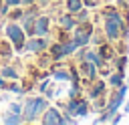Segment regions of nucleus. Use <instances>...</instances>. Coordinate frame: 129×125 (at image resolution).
I'll use <instances>...</instances> for the list:
<instances>
[{"label":"nucleus","mask_w":129,"mask_h":125,"mask_svg":"<svg viewBox=\"0 0 129 125\" xmlns=\"http://www.w3.org/2000/svg\"><path fill=\"white\" fill-rule=\"evenodd\" d=\"M48 105H50V99H46L42 93L22 99V121L24 123H36Z\"/></svg>","instance_id":"obj_1"},{"label":"nucleus","mask_w":129,"mask_h":125,"mask_svg":"<svg viewBox=\"0 0 129 125\" xmlns=\"http://www.w3.org/2000/svg\"><path fill=\"white\" fill-rule=\"evenodd\" d=\"M4 36L12 42L14 46V54H22L24 52V42H26V32L24 28L20 26V22H14V20H8V24L4 26Z\"/></svg>","instance_id":"obj_2"},{"label":"nucleus","mask_w":129,"mask_h":125,"mask_svg":"<svg viewBox=\"0 0 129 125\" xmlns=\"http://www.w3.org/2000/svg\"><path fill=\"white\" fill-rule=\"evenodd\" d=\"M95 28H97V24L91 18L89 20H83V22H77V26L71 32V36L77 42V46H91V36L95 32Z\"/></svg>","instance_id":"obj_3"},{"label":"nucleus","mask_w":129,"mask_h":125,"mask_svg":"<svg viewBox=\"0 0 129 125\" xmlns=\"http://www.w3.org/2000/svg\"><path fill=\"white\" fill-rule=\"evenodd\" d=\"M77 67H79V73H81V83H83V87H87L89 83H93L97 77H99V69H97V65L95 62H91V60H77Z\"/></svg>","instance_id":"obj_4"},{"label":"nucleus","mask_w":129,"mask_h":125,"mask_svg":"<svg viewBox=\"0 0 129 125\" xmlns=\"http://www.w3.org/2000/svg\"><path fill=\"white\" fill-rule=\"evenodd\" d=\"M107 93H109V85H107V79H103V77H97L93 83H89L85 87V97L89 101H93L97 97H103Z\"/></svg>","instance_id":"obj_5"},{"label":"nucleus","mask_w":129,"mask_h":125,"mask_svg":"<svg viewBox=\"0 0 129 125\" xmlns=\"http://www.w3.org/2000/svg\"><path fill=\"white\" fill-rule=\"evenodd\" d=\"M50 44V38L48 36H28L26 42H24V52H30V54H40L48 48Z\"/></svg>","instance_id":"obj_6"},{"label":"nucleus","mask_w":129,"mask_h":125,"mask_svg":"<svg viewBox=\"0 0 129 125\" xmlns=\"http://www.w3.org/2000/svg\"><path fill=\"white\" fill-rule=\"evenodd\" d=\"M50 26H52L50 16L38 12V16L34 20V36H50Z\"/></svg>","instance_id":"obj_7"},{"label":"nucleus","mask_w":129,"mask_h":125,"mask_svg":"<svg viewBox=\"0 0 129 125\" xmlns=\"http://www.w3.org/2000/svg\"><path fill=\"white\" fill-rule=\"evenodd\" d=\"M60 115H62V111L56 107V105H48L46 109H44V113L40 115V123L42 125H60Z\"/></svg>","instance_id":"obj_8"},{"label":"nucleus","mask_w":129,"mask_h":125,"mask_svg":"<svg viewBox=\"0 0 129 125\" xmlns=\"http://www.w3.org/2000/svg\"><path fill=\"white\" fill-rule=\"evenodd\" d=\"M95 50H97V52H99V56H101L103 60H107V62H111V60L117 56L115 42H111V40H105V42H101L99 46H95Z\"/></svg>","instance_id":"obj_9"},{"label":"nucleus","mask_w":129,"mask_h":125,"mask_svg":"<svg viewBox=\"0 0 129 125\" xmlns=\"http://www.w3.org/2000/svg\"><path fill=\"white\" fill-rule=\"evenodd\" d=\"M89 113H91V101H89L85 95H81V97H79V103H77V109H75V113H73V117L85 119Z\"/></svg>","instance_id":"obj_10"},{"label":"nucleus","mask_w":129,"mask_h":125,"mask_svg":"<svg viewBox=\"0 0 129 125\" xmlns=\"http://www.w3.org/2000/svg\"><path fill=\"white\" fill-rule=\"evenodd\" d=\"M56 22H58L60 28H64V30H69V32H73V28L77 26V18H75V14H71V12H67V10L56 18Z\"/></svg>","instance_id":"obj_11"},{"label":"nucleus","mask_w":129,"mask_h":125,"mask_svg":"<svg viewBox=\"0 0 129 125\" xmlns=\"http://www.w3.org/2000/svg\"><path fill=\"white\" fill-rule=\"evenodd\" d=\"M46 52H48V56H50L52 60H64V58H67V56H64V50H62V42H58V40L50 42L48 48H46Z\"/></svg>","instance_id":"obj_12"},{"label":"nucleus","mask_w":129,"mask_h":125,"mask_svg":"<svg viewBox=\"0 0 129 125\" xmlns=\"http://www.w3.org/2000/svg\"><path fill=\"white\" fill-rule=\"evenodd\" d=\"M14 56V46H12V42L4 36V38H0V58L2 60H10Z\"/></svg>","instance_id":"obj_13"},{"label":"nucleus","mask_w":129,"mask_h":125,"mask_svg":"<svg viewBox=\"0 0 129 125\" xmlns=\"http://www.w3.org/2000/svg\"><path fill=\"white\" fill-rule=\"evenodd\" d=\"M0 75H2L4 79H8V81L20 79V73H18V69H16L14 65H10V62H6V65H2V67H0Z\"/></svg>","instance_id":"obj_14"},{"label":"nucleus","mask_w":129,"mask_h":125,"mask_svg":"<svg viewBox=\"0 0 129 125\" xmlns=\"http://www.w3.org/2000/svg\"><path fill=\"white\" fill-rule=\"evenodd\" d=\"M125 83V73H119V71H113L109 77H107V85L109 89H117Z\"/></svg>","instance_id":"obj_15"},{"label":"nucleus","mask_w":129,"mask_h":125,"mask_svg":"<svg viewBox=\"0 0 129 125\" xmlns=\"http://www.w3.org/2000/svg\"><path fill=\"white\" fill-rule=\"evenodd\" d=\"M127 62H129V56H127V54H117V56L111 60L113 69L119 71V73H125V71H127Z\"/></svg>","instance_id":"obj_16"},{"label":"nucleus","mask_w":129,"mask_h":125,"mask_svg":"<svg viewBox=\"0 0 129 125\" xmlns=\"http://www.w3.org/2000/svg\"><path fill=\"white\" fill-rule=\"evenodd\" d=\"M2 123H4V125H20V123H24V121H22V115H20V113L6 111L4 117H2Z\"/></svg>","instance_id":"obj_17"},{"label":"nucleus","mask_w":129,"mask_h":125,"mask_svg":"<svg viewBox=\"0 0 129 125\" xmlns=\"http://www.w3.org/2000/svg\"><path fill=\"white\" fill-rule=\"evenodd\" d=\"M6 91H8V93H14V95H18V97H24V95H26V91H24V87L18 83V79H14V81H8V85H6Z\"/></svg>","instance_id":"obj_18"},{"label":"nucleus","mask_w":129,"mask_h":125,"mask_svg":"<svg viewBox=\"0 0 129 125\" xmlns=\"http://www.w3.org/2000/svg\"><path fill=\"white\" fill-rule=\"evenodd\" d=\"M62 4H64V10L71 14H77L83 8V0H62Z\"/></svg>","instance_id":"obj_19"},{"label":"nucleus","mask_w":129,"mask_h":125,"mask_svg":"<svg viewBox=\"0 0 129 125\" xmlns=\"http://www.w3.org/2000/svg\"><path fill=\"white\" fill-rule=\"evenodd\" d=\"M105 105H107V95H103V97H97V99H93V101H91V111H95V113H101V111L105 109Z\"/></svg>","instance_id":"obj_20"},{"label":"nucleus","mask_w":129,"mask_h":125,"mask_svg":"<svg viewBox=\"0 0 129 125\" xmlns=\"http://www.w3.org/2000/svg\"><path fill=\"white\" fill-rule=\"evenodd\" d=\"M77 48H79V46H77V42H75L73 38L67 40V42H62V50H64V56H67V58H73V54L77 52Z\"/></svg>","instance_id":"obj_21"},{"label":"nucleus","mask_w":129,"mask_h":125,"mask_svg":"<svg viewBox=\"0 0 129 125\" xmlns=\"http://www.w3.org/2000/svg\"><path fill=\"white\" fill-rule=\"evenodd\" d=\"M22 14H24V6H14V8H10V12L6 14V18H8V20L18 22V20L22 18Z\"/></svg>","instance_id":"obj_22"},{"label":"nucleus","mask_w":129,"mask_h":125,"mask_svg":"<svg viewBox=\"0 0 129 125\" xmlns=\"http://www.w3.org/2000/svg\"><path fill=\"white\" fill-rule=\"evenodd\" d=\"M83 93H85V87H83V83H71L67 97H79V95H83Z\"/></svg>","instance_id":"obj_23"},{"label":"nucleus","mask_w":129,"mask_h":125,"mask_svg":"<svg viewBox=\"0 0 129 125\" xmlns=\"http://www.w3.org/2000/svg\"><path fill=\"white\" fill-rule=\"evenodd\" d=\"M105 40H107V36H105V32H103V28H101V30L95 28V32H93V36H91V44H93V46H99V44L105 42Z\"/></svg>","instance_id":"obj_24"},{"label":"nucleus","mask_w":129,"mask_h":125,"mask_svg":"<svg viewBox=\"0 0 129 125\" xmlns=\"http://www.w3.org/2000/svg\"><path fill=\"white\" fill-rule=\"evenodd\" d=\"M115 4H117V8H119L121 16H123V18L129 22V0H117Z\"/></svg>","instance_id":"obj_25"},{"label":"nucleus","mask_w":129,"mask_h":125,"mask_svg":"<svg viewBox=\"0 0 129 125\" xmlns=\"http://www.w3.org/2000/svg\"><path fill=\"white\" fill-rule=\"evenodd\" d=\"M69 73H71V83H81V73H79V67H77V62L73 65H69Z\"/></svg>","instance_id":"obj_26"},{"label":"nucleus","mask_w":129,"mask_h":125,"mask_svg":"<svg viewBox=\"0 0 129 125\" xmlns=\"http://www.w3.org/2000/svg\"><path fill=\"white\" fill-rule=\"evenodd\" d=\"M75 18H77V22L89 20V18H91V8H85V6H83V8H81V10H79V12L75 14Z\"/></svg>","instance_id":"obj_27"},{"label":"nucleus","mask_w":129,"mask_h":125,"mask_svg":"<svg viewBox=\"0 0 129 125\" xmlns=\"http://www.w3.org/2000/svg\"><path fill=\"white\" fill-rule=\"evenodd\" d=\"M71 38H73V36H71V32L58 26V32H56V40H58V42H67V40H71Z\"/></svg>","instance_id":"obj_28"},{"label":"nucleus","mask_w":129,"mask_h":125,"mask_svg":"<svg viewBox=\"0 0 129 125\" xmlns=\"http://www.w3.org/2000/svg\"><path fill=\"white\" fill-rule=\"evenodd\" d=\"M8 111H12V113H20V115H22V99H20V101H12V103H8Z\"/></svg>","instance_id":"obj_29"},{"label":"nucleus","mask_w":129,"mask_h":125,"mask_svg":"<svg viewBox=\"0 0 129 125\" xmlns=\"http://www.w3.org/2000/svg\"><path fill=\"white\" fill-rule=\"evenodd\" d=\"M121 121H123V111L119 109L117 113H113V115H111V119H109V123H111V125H117V123H121Z\"/></svg>","instance_id":"obj_30"},{"label":"nucleus","mask_w":129,"mask_h":125,"mask_svg":"<svg viewBox=\"0 0 129 125\" xmlns=\"http://www.w3.org/2000/svg\"><path fill=\"white\" fill-rule=\"evenodd\" d=\"M113 71H115V69H111V67H109V62H107L105 67H101V69H99V77H103V79H107V77H109V75H111Z\"/></svg>","instance_id":"obj_31"},{"label":"nucleus","mask_w":129,"mask_h":125,"mask_svg":"<svg viewBox=\"0 0 129 125\" xmlns=\"http://www.w3.org/2000/svg\"><path fill=\"white\" fill-rule=\"evenodd\" d=\"M83 6H85V8L95 10V8H99V6H101V0H83Z\"/></svg>","instance_id":"obj_32"},{"label":"nucleus","mask_w":129,"mask_h":125,"mask_svg":"<svg viewBox=\"0 0 129 125\" xmlns=\"http://www.w3.org/2000/svg\"><path fill=\"white\" fill-rule=\"evenodd\" d=\"M8 12H10V6L2 0V2H0V16H4V18H6V14H8Z\"/></svg>","instance_id":"obj_33"},{"label":"nucleus","mask_w":129,"mask_h":125,"mask_svg":"<svg viewBox=\"0 0 129 125\" xmlns=\"http://www.w3.org/2000/svg\"><path fill=\"white\" fill-rule=\"evenodd\" d=\"M10 8H14V6H22V0H4Z\"/></svg>","instance_id":"obj_34"},{"label":"nucleus","mask_w":129,"mask_h":125,"mask_svg":"<svg viewBox=\"0 0 129 125\" xmlns=\"http://www.w3.org/2000/svg\"><path fill=\"white\" fill-rule=\"evenodd\" d=\"M0 103H8V91H2L0 93Z\"/></svg>","instance_id":"obj_35"},{"label":"nucleus","mask_w":129,"mask_h":125,"mask_svg":"<svg viewBox=\"0 0 129 125\" xmlns=\"http://www.w3.org/2000/svg\"><path fill=\"white\" fill-rule=\"evenodd\" d=\"M48 2H50V0H36V4H38L40 8H44V6H48Z\"/></svg>","instance_id":"obj_36"},{"label":"nucleus","mask_w":129,"mask_h":125,"mask_svg":"<svg viewBox=\"0 0 129 125\" xmlns=\"http://www.w3.org/2000/svg\"><path fill=\"white\" fill-rule=\"evenodd\" d=\"M36 4V0H22V6H32Z\"/></svg>","instance_id":"obj_37"},{"label":"nucleus","mask_w":129,"mask_h":125,"mask_svg":"<svg viewBox=\"0 0 129 125\" xmlns=\"http://www.w3.org/2000/svg\"><path fill=\"white\" fill-rule=\"evenodd\" d=\"M127 113H129V99L125 101V107H123V115H127Z\"/></svg>","instance_id":"obj_38"},{"label":"nucleus","mask_w":129,"mask_h":125,"mask_svg":"<svg viewBox=\"0 0 129 125\" xmlns=\"http://www.w3.org/2000/svg\"><path fill=\"white\" fill-rule=\"evenodd\" d=\"M4 30V24H2V18H0V32Z\"/></svg>","instance_id":"obj_39"},{"label":"nucleus","mask_w":129,"mask_h":125,"mask_svg":"<svg viewBox=\"0 0 129 125\" xmlns=\"http://www.w3.org/2000/svg\"><path fill=\"white\" fill-rule=\"evenodd\" d=\"M103 2H113V0H101V4H103Z\"/></svg>","instance_id":"obj_40"},{"label":"nucleus","mask_w":129,"mask_h":125,"mask_svg":"<svg viewBox=\"0 0 129 125\" xmlns=\"http://www.w3.org/2000/svg\"><path fill=\"white\" fill-rule=\"evenodd\" d=\"M0 67H2V58H0Z\"/></svg>","instance_id":"obj_41"},{"label":"nucleus","mask_w":129,"mask_h":125,"mask_svg":"<svg viewBox=\"0 0 129 125\" xmlns=\"http://www.w3.org/2000/svg\"><path fill=\"white\" fill-rule=\"evenodd\" d=\"M0 123H2V117H0Z\"/></svg>","instance_id":"obj_42"}]
</instances>
